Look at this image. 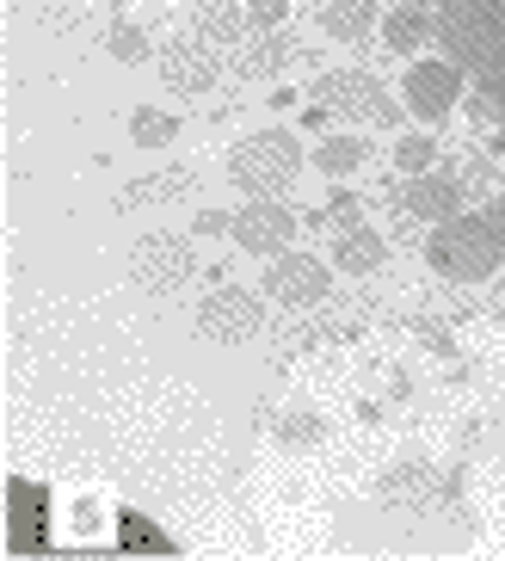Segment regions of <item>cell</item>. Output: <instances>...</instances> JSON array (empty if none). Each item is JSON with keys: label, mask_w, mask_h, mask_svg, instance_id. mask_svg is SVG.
I'll list each match as a JSON object with an SVG mask.
<instances>
[{"label": "cell", "mask_w": 505, "mask_h": 561, "mask_svg": "<svg viewBox=\"0 0 505 561\" xmlns=\"http://www.w3.org/2000/svg\"><path fill=\"white\" fill-rule=\"evenodd\" d=\"M425 260L438 265L444 278H457V284L493 278L500 260H505V234L493 229V216H450V222H438Z\"/></svg>", "instance_id": "cell-1"}, {"label": "cell", "mask_w": 505, "mask_h": 561, "mask_svg": "<svg viewBox=\"0 0 505 561\" xmlns=\"http://www.w3.org/2000/svg\"><path fill=\"white\" fill-rule=\"evenodd\" d=\"M444 50L457 56V68H500L505 62V0H450L444 7Z\"/></svg>", "instance_id": "cell-2"}, {"label": "cell", "mask_w": 505, "mask_h": 561, "mask_svg": "<svg viewBox=\"0 0 505 561\" xmlns=\"http://www.w3.org/2000/svg\"><path fill=\"white\" fill-rule=\"evenodd\" d=\"M229 173H234V185H246V192H253V198H277V192L302 173V142H296L290 130L246 136L241 149L229 154Z\"/></svg>", "instance_id": "cell-3"}, {"label": "cell", "mask_w": 505, "mask_h": 561, "mask_svg": "<svg viewBox=\"0 0 505 561\" xmlns=\"http://www.w3.org/2000/svg\"><path fill=\"white\" fill-rule=\"evenodd\" d=\"M130 272H136V284H142L148 297H173V290L192 284L197 260H192V248H185L180 234H142L136 253H130Z\"/></svg>", "instance_id": "cell-4"}, {"label": "cell", "mask_w": 505, "mask_h": 561, "mask_svg": "<svg viewBox=\"0 0 505 561\" xmlns=\"http://www.w3.org/2000/svg\"><path fill=\"white\" fill-rule=\"evenodd\" d=\"M314 100H321L326 112H340V117H358V124H394V112H401V105H394L389 93H382V87L370 81V75H358V68L321 75Z\"/></svg>", "instance_id": "cell-5"}, {"label": "cell", "mask_w": 505, "mask_h": 561, "mask_svg": "<svg viewBox=\"0 0 505 561\" xmlns=\"http://www.w3.org/2000/svg\"><path fill=\"white\" fill-rule=\"evenodd\" d=\"M260 297L253 290H210V297L197 302V333L204 340H216V346H241V340H253L260 333Z\"/></svg>", "instance_id": "cell-6"}, {"label": "cell", "mask_w": 505, "mask_h": 561, "mask_svg": "<svg viewBox=\"0 0 505 561\" xmlns=\"http://www.w3.org/2000/svg\"><path fill=\"white\" fill-rule=\"evenodd\" d=\"M234 248L241 253H265V260H277V253L296 241V210L290 204H277V198H253L234 210Z\"/></svg>", "instance_id": "cell-7"}, {"label": "cell", "mask_w": 505, "mask_h": 561, "mask_svg": "<svg viewBox=\"0 0 505 561\" xmlns=\"http://www.w3.org/2000/svg\"><path fill=\"white\" fill-rule=\"evenodd\" d=\"M401 100H408V112L420 117V124H438V117H450L462 100V68L457 62H413Z\"/></svg>", "instance_id": "cell-8"}, {"label": "cell", "mask_w": 505, "mask_h": 561, "mask_svg": "<svg viewBox=\"0 0 505 561\" xmlns=\"http://www.w3.org/2000/svg\"><path fill=\"white\" fill-rule=\"evenodd\" d=\"M265 297L284 302V309H314L326 297V265L314 253H277L272 272H265Z\"/></svg>", "instance_id": "cell-9"}, {"label": "cell", "mask_w": 505, "mask_h": 561, "mask_svg": "<svg viewBox=\"0 0 505 561\" xmlns=\"http://www.w3.org/2000/svg\"><path fill=\"white\" fill-rule=\"evenodd\" d=\"M161 81L173 93H210L216 87V56L197 44V37H180V44H167L161 56Z\"/></svg>", "instance_id": "cell-10"}, {"label": "cell", "mask_w": 505, "mask_h": 561, "mask_svg": "<svg viewBox=\"0 0 505 561\" xmlns=\"http://www.w3.org/2000/svg\"><path fill=\"white\" fill-rule=\"evenodd\" d=\"M408 216H425V222H450V216H462V185L457 180H438V173H413L408 185Z\"/></svg>", "instance_id": "cell-11"}, {"label": "cell", "mask_w": 505, "mask_h": 561, "mask_svg": "<svg viewBox=\"0 0 505 561\" xmlns=\"http://www.w3.org/2000/svg\"><path fill=\"white\" fill-rule=\"evenodd\" d=\"M382 260H389V248H382L376 229H345L340 248H333V265H340V272H376Z\"/></svg>", "instance_id": "cell-12"}, {"label": "cell", "mask_w": 505, "mask_h": 561, "mask_svg": "<svg viewBox=\"0 0 505 561\" xmlns=\"http://www.w3.org/2000/svg\"><path fill=\"white\" fill-rule=\"evenodd\" d=\"M382 37H389L394 56H413L432 37V19H425V7H394L389 19H382Z\"/></svg>", "instance_id": "cell-13"}, {"label": "cell", "mask_w": 505, "mask_h": 561, "mask_svg": "<svg viewBox=\"0 0 505 561\" xmlns=\"http://www.w3.org/2000/svg\"><path fill=\"white\" fill-rule=\"evenodd\" d=\"M180 136V117L161 112V105H142V112H130V142L136 149H167Z\"/></svg>", "instance_id": "cell-14"}, {"label": "cell", "mask_w": 505, "mask_h": 561, "mask_svg": "<svg viewBox=\"0 0 505 561\" xmlns=\"http://www.w3.org/2000/svg\"><path fill=\"white\" fill-rule=\"evenodd\" d=\"M321 32L352 44V37L370 32V7H364V0H326V7H321Z\"/></svg>", "instance_id": "cell-15"}, {"label": "cell", "mask_w": 505, "mask_h": 561, "mask_svg": "<svg viewBox=\"0 0 505 561\" xmlns=\"http://www.w3.org/2000/svg\"><path fill=\"white\" fill-rule=\"evenodd\" d=\"M364 154H370V149H364L358 136H326L321 149H314V167L333 173V180H345V173H358V167H364Z\"/></svg>", "instance_id": "cell-16"}, {"label": "cell", "mask_w": 505, "mask_h": 561, "mask_svg": "<svg viewBox=\"0 0 505 561\" xmlns=\"http://www.w3.org/2000/svg\"><path fill=\"white\" fill-rule=\"evenodd\" d=\"M192 192V173H148V180H130L124 204H161V198H185Z\"/></svg>", "instance_id": "cell-17"}, {"label": "cell", "mask_w": 505, "mask_h": 561, "mask_svg": "<svg viewBox=\"0 0 505 561\" xmlns=\"http://www.w3.org/2000/svg\"><path fill=\"white\" fill-rule=\"evenodd\" d=\"M474 105L487 117H505V62L500 68H481V87H474Z\"/></svg>", "instance_id": "cell-18"}, {"label": "cell", "mask_w": 505, "mask_h": 561, "mask_svg": "<svg viewBox=\"0 0 505 561\" xmlns=\"http://www.w3.org/2000/svg\"><path fill=\"white\" fill-rule=\"evenodd\" d=\"M432 136H401V142H394V167H401V173H425V167H432Z\"/></svg>", "instance_id": "cell-19"}, {"label": "cell", "mask_w": 505, "mask_h": 561, "mask_svg": "<svg viewBox=\"0 0 505 561\" xmlns=\"http://www.w3.org/2000/svg\"><path fill=\"white\" fill-rule=\"evenodd\" d=\"M358 216H364V198H352V192H340V198L326 204V222H333L340 234H345V229H364Z\"/></svg>", "instance_id": "cell-20"}, {"label": "cell", "mask_w": 505, "mask_h": 561, "mask_svg": "<svg viewBox=\"0 0 505 561\" xmlns=\"http://www.w3.org/2000/svg\"><path fill=\"white\" fill-rule=\"evenodd\" d=\"M112 56H117V62H142V56H148V37L136 32V25H117V32H112Z\"/></svg>", "instance_id": "cell-21"}, {"label": "cell", "mask_w": 505, "mask_h": 561, "mask_svg": "<svg viewBox=\"0 0 505 561\" xmlns=\"http://www.w3.org/2000/svg\"><path fill=\"white\" fill-rule=\"evenodd\" d=\"M284 13H290V0H253V7H246V19H253L260 32H272V25H284Z\"/></svg>", "instance_id": "cell-22"}, {"label": "cell", "mask_w": 505, "mask_h": 561, "mask_svg": "<svg viewBox=\"0 0 505 561\" xmlns=\"http://www.w3.org/2000/svg\"><path fill=\"white\" fill-rule=\"evenodd\" d=\"M222 229H234L222 210H197V234H222Z\"/></svg>", "instance_id": "cell-23"}, {"label": "cell", "mask_w": 505, "mask_h": 561, "mask_svg": "<svg viewBox=\"0 0 505 561\" xmlns=\"http://www.w3.org/2000/svg\"><path fill=\"white\" fill-rule=\"evenodd\" d=\"M487 216H493V229L505 234V192H500V198H493V210H487Z\"/></svg>", "instance_id": "cell-24"}, {"label": "cell", "mask_w": 505, "mask_h": 561, "mask_svg": "<svg viewBox=\"0 0 505 561\" xmlns=\"http://www.w3.org/2000/svg\"><path fill=\"white\" fill-rule=\"evenodd\" d=\"M413 7H450V0H413Z\"/></svg>", "instance_id": "cell-25"}]
</instances>
